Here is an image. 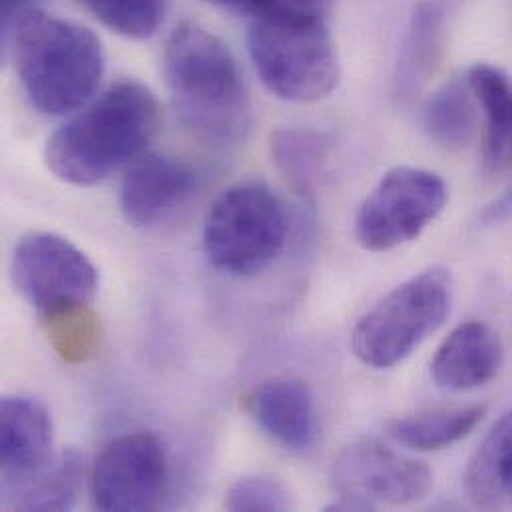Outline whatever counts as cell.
<instances>
[{
	"mask_svg": "<svg viewBox=\"0 0 512 512\" xmlns=\"http://www.w3.org/2000/svg\"><path fill=\"white\" fill-rule=\"evenodd\" d=\"M333 146L335 142L327 132L297 126L281 128L271 136V158L289 186L303 200H311Z\"/></svg>",
	"mask_w": 512,
	"mask_h": 512,
	"instance_id": "obj_18",
	"label": "cell"
},
{
	"mask_svg": "<svg viewBox=\"0 0 512 512\" xmlns=\"http://www.w3.org/2000/svg\"><path fill=\"white\" fill-rule=\"evenodd\" d=\"M82 471V457L76 451L64 453L40 479L24 489L22 499L16 501V507L22 511L72 509L76 503Z\"/></svg>",
	"mask_w": 512,
	"mask_h": 512,
	"instance_id": "obj_22",
	"label": "cell"
},
{
	"mask_svg": "<svg viewBox=\"0 0 512 512\" xmlns=\"http://www.w3.org/2000/svg\"><path fill=\"white\" fill-rule=\"evenodd\" d=\"M467 82L487 118L485 172L501 174L512 166V80L493 64H475Z\"/></svg>",
	"mask_w": 512,
	"mask_h": 512,
	"instance_id": "obj_17",
	"label": "cell"
},
{
	"mask_svg": "<svg viewBox=\"0 0 512 512\" xmlns=\"http://www.w3.org/2000/svg\"><path fill=\"white\" fill-rule=\"evenodd\" d=\"M291 507L287 487L273 477H248L226 493V509L234 512H279Z\"/></svg>",
	"mask_w": 512,
	"mask_h": 512,
	"instance_id": "obj_24",
	"label": "cell"
},
{
	"mask_svg": "<svg viewBox=\"0 0 512 512\" xmlns=\"http://www.w3.org/2000/svg\"><path fill=\"white\" fill-rule=\"evenodd\" d=\"M259 427L289 451H309L319 435V419L309 387L299 379L275 377L250 395Z\"/></svg>",
	"mask_w": 512,
	"mask_h": 512,
	"instance_id": "obj_14",
	"label": "cell"
},
{
	"mask_svg": "<svg viewBox=\"0 0 512 512\" xmlns=\"http://www.w3.org/2000/svg\"><path fill=\"white\" fill-rule=\"evenodd\" d=\"M451 311V275L425 269L397 285L371 307L351 333L355 357L373 369H391L407 359Z\"/></svg>",
	"mask_w": 512,
	"mask_h": 512,
	"instance_id": "obj_6",
	"label": "cell"
},
{
	"mask_svg": "<svg viewBox=\"0 0 512 512\" xmlns=\"http://www.w3.org/2000/svg\"><path fill=\"white\" fill-rule=\"evenodd\" d=\"M54 427L34 397H4L0 405V459L6 487H30L52 467Z\"/></svg>",
	"mask_w": 512,
	"mask_h": 512,
	"instance_id": "obj_12",
	"label": "cell"
},
{
	"mask_svg": "<svg viewBox=\"0 0 512 512\" xmlns=\"http://www.w3.org/2000/svg\"><path fill=\"white\" fill-rule=\"evenodd\" d=\"M12 279L40 317L90 305L98 291L94 263L66 238L48 232L20 238L12 254Z\"/></svg>",
	"mask_w": 512,
	"mask_h": 512,
	"instance_id": "obj_8",
	"label": "cell"
},
{
	"mask_svg": "<svg viewBox=\"0 0 512 512\" xmlns=\"http://www.w3.org/2000/svg\"><path fill=\"white\" fill-rule=\"evenodd\" d=\"M503 359L499 333L483 321H467L441 343L431 363V375L445 391H471L493 381Z\"/></svg>",
	"mask_w": 512,
	"mask_h": 512,
	"instance_id": "obj_13",
	"label": "cell"
},
{
	"mask_svg": "<svg viewBox=\"0 0 512 512\" xmlns=\"http://www.w3.org/2000/svg\"><path fill=\"white\" fill-rule=\"evenodd\" d=\"M40 319L48 343L64 363L80 365L98 353L104 331L100 317L90 305L72 307Z\"/></svg>",
	"mask_w": 512,
	"mask_h": 512,
	"instance_id": "obj_21",
	"label": "cell"
},
{
	"mask_svg": "<svg viewBox=\"0 0 512 512\" xmlns=\"http://www.w3.org/2000/svg\"><path fill=\"white\" fill-rule=\"evenodd\" d=\"M168 489V455L152 433L110 441L90 471V499L102 512L154 511Z\"/></svg>",
	"mask_w": 512,
	"mask_h": 512,
	"instance_id": "obj_9",
	"label": "cell"
},
{
	"mask_svg": "<svg viewBox=\"0 0 512 512\" xmlns=\"http://www.w3.org/2000/svg\"><path fill=\"white\" fill-rule=\"evenodd\" d=\"M160 124L162 106L148 86L116 82L50 136L46 166L66 184L94 186L140 158Z\"/></svg>",
	"mask_w": 512,
	"mask_h": 512,
	"instance_id": "obj_2",
	"label": "cell"
},
{
	"mask_svg": "<svg viewBox=\"0 0 512 512\" xmlns=\"http://www.w3.org/2000/svg\"><path fill=\"white\" fill-rule=\"evenodd\" d=\"M291 216L269 186L244 182L224 190L204 220L208 261L232 277L263 271L287 244Z\"/></svg>",
	"mask_w": 512,
	"mask_h": 512,
	"instance_id": "obj_5",
	"label": "cell"
},
{
	"mask_svg": "<svg viewBox=\"0 0 512 512\" xmlns=\"http://www.w3.org/2000/svg\"><path fill=\"white\" fill-rule=\"evenodd\" d=\"M30 0H0V18H2V42L8 40L10 30L18 16L28 10Z\"/></svg>",
	"mask_w": 512,
	"mask_h": 512,
	"instance_id": "obj_27",
	"label": "cell"
},
{
	"mask_svg": "<svg viewBox=\"0 0 512 512\" xmlns=\"http://www.w3.org/2000/svg\"><path fill=\"white\" fill-rule=\"evenodd\" d=\"M445 180L423 168H393L363 200L355 238L367 252H389L417 240L445 210Z\"/></svg>",
	"mask_w": 512,
	"mask_h": 512,
	"instance_id": "obj_7",
	"label": "cell"
},
{
	"mask_svg": "<svg viewBox=\"0 0 512 512\" xmlns=\"http://www.w3.org/2000/svg\"><path fill=\"white\" fill-rule=\"evenodd\" d=\"M477 122L475 96L467 78H453L443 84L425 104L423 126L433 142L447 150H461L469 144Z\"/></svg>",
	"mask_w": 512,
	"mask_h": 512,
	"instance_id": "obj_20",
	"label": "cell"
},
{
	"mask_svg": "<svg viewBox=\"0 0 512 512\" xmlns=\"http://www.w3.org/2000/svg\"><path fill=\"white\" fill-rule=\"evenodd\" d=\"M198 176L182 160L148 152L136 158L120 188V210L132 228H154L196 192Z\"/></svg>",
	"mask_w": 512,
	"mask_h": 512,
	"instance_id": "obj_11",
	"label": "cell"
},
{
	"mask_svg": "<svg viewBox=\"0 0 512 512\" xmlns=\"http://www.w3.org/2000/svg\"><path fill=\"white\" fill-rule=\"evenodd\" d=\"M164 76L176 114L198 142L232 148L250 132V98L230 46L198 22H180L166 40Z\"/></svg>",
	"mask_w": 512,
	"mask_h": 512,
	"instance_id": "obj_1",
	"label": "cell"
},
{
	"mask_svg": "<svg viewBox=\"0 0 512 512\" xmlns=\"http://www.w3.org/2000/svg\"><path fill=\"white\" fill-rule=\"evenodd\" d=\"M331 485L339 497L359 499L377 511L379 505L403 507L425 499L433 489V471L377 439H361L335 459Z\"/></svg>",
	"mask_w": 512,
	"mask_h": 512,
	"instance_id": "obj_10",
	"label": "cell"
},
{
	"mask_svg": "<svg viewBox=\"0 0 512 512\" xmlns=\"http://www.w3.org/2000/svg\"><path fill=\"white\" fill-rule=\"evenodd\" d=\"M22 88L36 110L62 116L84 106L104 74V48L86 26L28 8L8 40Z\"/></svg>",
	"mask_w": 512,
	"mask_h": 512,
	"instance_id": "obj_3",
	"label": "cell"
},
{
	"mask_svg": "<svg viewBox=\"0 0 512 512\" xmlns=\"http://www.w3.org/2000/svg\"><path fill=\"white\" fill-rule=\"evenodd\" d=\"M512 218V182L509 188L485 210L483 224L485 226H497Z\"/></svg>",
	"mask_w": 512,
	"mask_h": 512,
	"instance_id": "obj_26",
	"label": "cell"
},
{
	"mask_svg": "<svg viewBox=\"0 0 512 512\" xmlns=\"http://www.w3.org/2000/svg\"><path fill=\"white\" fill-rule=\"evenodd\" d=\"M457 0H419L397 66V92L413 98L435 74L447 42V28Z\"/></svg>",
	"mask_w": 512,
	"mask_h": 512,
	"instance_id": "obj_15",
	"label": "cell"
},
{
	"mask_svg": "<svg viewBox=\"0 0 512 512\" xmlns=\"http://www.w3.org/2000/svg\"><path fill=\"white\" fill-rule=\"evenodd\" d=\"M463 489L477 509H512V411L493 425L471 457Z\"/></svg>",
	"mask_w": 512,
	"mask_h": 512,
	"instance_id": "obj_16",
	"label": "cell"
},
{
	"mask_svg": "<svg viewBox=\"0 0 512 512\" xmlns=\"http://www.w3.org/2000/svg\"><path fill=\"white\" fill-rule=\"evenodd\" d=\"M98 22L112 32L144 40L158 32L166 0H78Z\"/></svg>",
	"mask_w": 512,
	"mask_h": 512,
	"instance_id": "obj_23",
	"label": "cell"
},
{
	"mask_svg": "<svg viewBox=\"0 0 512 512\" xmlns=\"http://www.w3.org/2000/svg\"><path fill=\"white\" fill-rule=\"evenodd\" d=\"M483 405L431 409L385 423V433L399 445L413 451H441L471 435L485 419Z\"/></svg>",
	"mask_w": 512,
	"mask_h": 512,
	"instance_id": "obj_19",
	"label": "cell"
},
{
	"mask_svg": "<svg viewBox=\"0 0 512 512\" xmlns=\"http://www.w3.org/2000/svg\"><path fill=\"white\" fill-rule=\"evenodd\" d=\"M204 2L224 8V10H230V12L248 14L252 18H257V16L275 12L285 0H204Z\"/></svg>",
	"mask_w": 512,
	"mask_h": 512,
	"instance_id": "obj_25",
	"label": "cell"
},
{
	"mask_svg": "<svg viewBox=\"0 0 512 512\" xmlns=\"http://www.w3.org/2000/svg\"><path fill=\"white\" fill-rule=\"evenodd\" d=\"M248 50L259 80L281 100L317 102L339 84L329 18L257 16L248 30Z\"/></svg>",
	"mask_w": 512,
	"mask_h": 512,
	"instance_id": "obj_4",
	"label": "cell"
}]
</instances>
